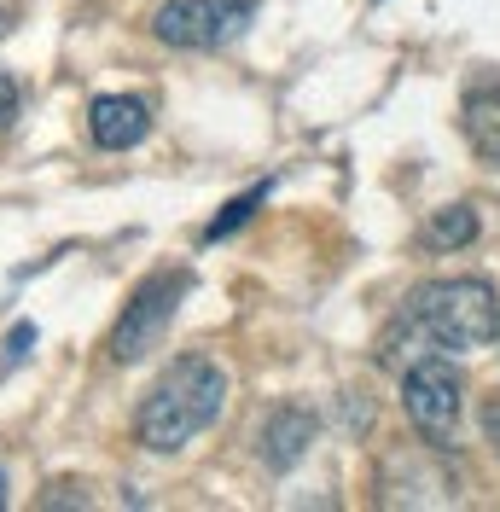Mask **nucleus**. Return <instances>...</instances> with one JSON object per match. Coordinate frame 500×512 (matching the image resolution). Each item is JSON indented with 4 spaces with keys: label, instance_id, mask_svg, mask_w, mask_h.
I'll return each mask as SVG.
<instances>
[{
    "label": "nucleus",
    "instance_id": "1",
    "mask_svg": "<svg viewBox=\"0 0 500 512\" xmlns=\"http://www.w3.org/2000/svg\"><path fill=\"white\" fill-rule=\"evenodd\" d=\"M227 408V373L210 355H181L169 361V373L152 384V396L134 414V437L152 454H175L187 448L198 431H210Z\"/></svg>",
    "mask_w": 500,
    "mask_h": 512
},
{
    "label": "nucleus",
    "instance_id": "2",
    "mask_svg": "<svg viewBox=\"0 0 500 512\" xmlns=\"http://www.w3.org/2000/svg\"><path fill=\"white\" fill-rule=\"evenodd\" d=\"M396 332L419 350H489L500 332V297L483 280H431L402 303Z\"/></svg>",
    "mask_w": 500,
    "mask_h": 512
},
{
    "label": "nucleus",
    "instance_id": "3",
    "mask_svg": "<svg viewBox=\"0 0 500 512\" xmlns=\"http://www.w3.org/2000/svg\"><path fill=\"white\" fill-rule=\"evenodd\" d=\"M187 291H192V274H187V268H157V274H146L140 286L128 291L123 315H117L111 338H105L111 361H117V367L146 361V355H152L163 338H169V326H175V315H181Z\"/></svg>",
    "mask_w": 500,
    "mask_h": 512
},
{
    "label": "nucleus",
    "instance_id": "4",
    "mask_svg": "<svg viewBox=\"0 0 500 512\" xmlns=\"http://www.w3.org/2000/svg\"><path fill=\"white\" fill-rule=\"evenodd\" d=\"M460 396H466L460 367H454L442 350L407 355V367H402V408H407V419H413V431H419L431 448L454 443V425H460Z\"/></svg>",
    "mask_w": 500,
    "mask_h": 512
},
{
    "label": "nucleus",
    "instance_id": "5",
    "mask_svg": "<svg viewBox=\"0 0 500 512\" xmlns=\"http://www.w3.org/2000/svg\"><path fill=\"white\" fill-rule=\"evenodd\" d=\"M256 18V0H169L152 12V35L163 47H187V53H210L239 41Z\"/></svg>",
    "mask_w": 500,
    "mask_h": 512
},
{
    "label": "nucleus",
    "instance_id": "6",
    "mask_svg": "<svg viewBox=\"0 0 500 512\" xmlns=\"http://www.w3.org/2000/svg\"><path fill=\"white\" fill-rule=\"evenodd\" d=\"M88 134L105 152H128V146H140L152 134V105L134 94H99L88 105Z\"/></svg>",
    "mask_w": 500,
    "mask_h": 512
},
{
    "label": "nucleus",
    "instance_id": "7",
    "mask_svg": "<svg viewBox=\"0 0 500 512\" xmlns=\"http://www.w3.org/2000/svg\"><path fill=\"white\" fill-rule=\"evenodd\" d=\"M314 414L309 408H297V402H280L274 414L262 419V437H256V448H262V466L268 472H291L303 454L314 448Z\"/></svg>",
    "mask_w": 500,
    "mask_h": 512
},
{
    "label": "nucleus",
    "instance_id": "8",
    "mask_svg": "<svg viewBox=\"0 0 500 512\" xmlns=\"http://www.w3.org/2000/svg\"><path fill=\"white\" fill-rule=\"evenodd\" d=\"M460 128L483 163H500V70L477 76L460 99Z\"/></svg>",
    "mask_w": 500,
    "mask_h": 512
},
{
    "label": "nucleus",
    "instance_id": "9",
    "mask_svg": "<svg viewBox=\"0 0 500 512\" xmlns=\"http://www.w3.org/2000/svg\"><path fill=\"white\" fill-rule=\"evenodd\" d=\"M425 239H431V245H448V251L471 245V239H477V210H471V204H448V210H437L431 227H425Z\"/></svg>",
    "mask_w": 500,
    "mask_h": 512
},
{
    "label": "nucleus",
    "instance_id": "10",
    "mask_svg": "<svg viewBox=\"0 0 500 512\" xmlns=\"http://www.w3.org/2000/svg\"><path fill=\"white\" fill-rule=\"evenodd\" d=\"M262 198H268V181H262V187H250V192H239V198L221 210L216 222L204 227V245H216V239H227V233H239V227H245L256 210H262Z\"/></svg>",
    "mask_w": 500,
    "mask_h": 512
},
{
    "label": "nucleus",
    "instance_id": "11",
    "mask_svg": "<svg viewBox=\"0 0 500 512\" xmlns=\"http://www.w3.org/2000/svg\"><path fill=\"white\" fill-rule=\"evenodd\" d=\"M12 117H18V82H12V76H0V128L12 123Z\"/></svg>",
    "mask_w": 500,
    "mask_h": 512
},
{
    "label": "nucleus",
    "instance_id": "12",
    "mask_svg": "<svg viewBox=\"0 0 500 512\" xmlns=\"http://www.w3.org/2000/svg\"><path fill=\"white\" fill-rule=\"evenodd\" d=\"M483 437L500 448V396H489V402H483Z\"/></svg>",
    "mask_w": 500,
    "mask_h": 512
},
{
    "label": "nucleus",
    "instance_id": "13",
    "mask_svg": "<svg viewBox=\"0 0 500 512\" xmlns=\"http://www.w3.org/2000/svg\"><path fill=\"white\" fill-rule=\"evenodd\" d=\"M0 507H6V472H0Z\"/></svg>",
    "mask_w": 500,
    "mask_h": 512
}]
</instances>
